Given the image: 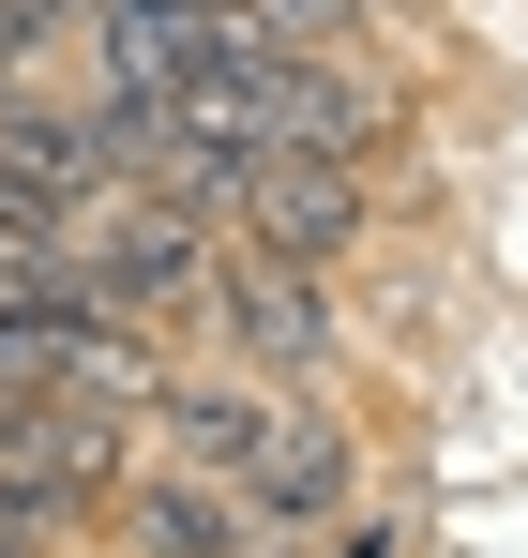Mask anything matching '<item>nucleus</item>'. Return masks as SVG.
<instances>
[{"mask_svg": "<svg viewBox=\"0 0 528 558\" xmlns=\"http://www.w3.org/2000/svg\"><path fill=\"white\" fill-rule=\"evenodd\" d=\"M212 257H227V227L212 211H181V196H91L76 211V302L106 317H136V332H181L196 302H212Z\"/></svg>", "mask_w": 528, "mask_h": 558, "instance_id": "nucleus-1", "label": "nucleus"}, {"mask_svg": "<svg viewBox=\"0 0 528 558\" xmlns=\"http://www.w3.org/2000/svg\"><path fill=\"white\" fill-rule=\"evenodd\" d=\"M212 332H227V363L272 377V392H333L348 377V302H333V272H287V257H212V302H196Z\"/></svg>", "mask_w": 528, "mask_h": 558, "instance_id": "nucleus-2", "label": "nucleus"}, {"mask_svg": "<svg viewBox=\"0 0 528 558\" xmlns=\"http://www.w3.org/2000/svg\"><path fill=\"white\" fill-rule=\"evenodd\" d=\"M242 257H287V272H348L377 242V167H333V151H257L242 196L212 211Z\"/></svg>", "mask_w": 528, "mask_h": 558, "instance_id": "nucleus-3", "label": "nucleus"}, {"mask_svg": "<svg viewBox=\"0 0 528 558\" xmlns=\"http://www.w3.org/2000/svg\"><path fill=\"white\" fill-rule=\"evenodd\" d=\"M227 498H242L257 529H287V544H317V529L362 498L348 408H333V392H257V438H242V468H227Z\"/></svg>", "mask_w": 528, "mask_h": 558, "instance_id": "nucleus-4", "label": "nucleus"}, {"mask_svg": "<svg viewBox=\"0 0 528 558\" xmlns=\"http://www.w3.org/2000/svg\"><path fill=\"white\" fill-rule=\"evenodd\" d=\"M0 196H31V211H91V196H121V121H106V106L0 92Z\"/></svg>", "mask_w": 528, "mask_h": 558, "instance_id": "nucleus-5", "label": "nucleus"}, {"mask_svg": "<svg viewBox=\"0 0 528 558\" xmlns=\"http://www.w3.org/2000/svg\"><path fill=\"white\" fill-rule=\"evenodd\" d=\"M106 513H121V558H302L287 529H257L227 483H196V468H167V453L136 468Z\"/></svg>", "mask_w": 528, "mask_h": 558, "instance_id": "nucleus-6", "label": "nucleus"}, {"mask_svg": "<svg viewBox=\"0 0 528 558\" xmlns=\"http://www.w3.org/2000/svg\"><path fill=\"white\" fill-rule=\"evenodd\" d=\"M227 15H242L257 46H317V61H348V46H362V15H377V0H227Z\"/></svg>", "mask_w": 528, "mask_h": 558, "instance_id": "nucleus-7", "label": "nucleus"}, {"mask_svg": "<svg viewBox=\"0 0 528 558\" xmlns=\"http://www.w3.org/2000/svg\"><path fill=\"white\" fill-rule=\"evenodd\" d=\"M76 15H91V0H0V92H31V61H46Z\"/></svg>", "mask_w": 528, "mask_h": 558, "instance_id": "nucleus-8", "label": "nucleus"}]
</instances>
